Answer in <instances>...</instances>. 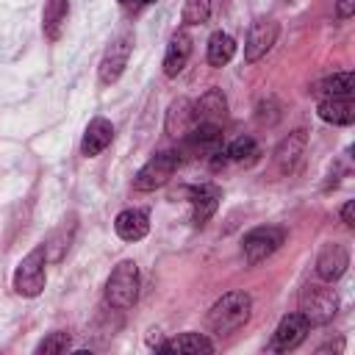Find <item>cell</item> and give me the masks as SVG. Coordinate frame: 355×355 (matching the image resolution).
Listing matches in <instances>:
<instances>
[{"label": "cell", "instance_id": "1", "mask_svg": "<svg viewBox=\"0 0 355 355\" xmlns=\"http://www.w3.org/2000/svg\"><path fill=\"white\" fill-rule=\"evenodd\" d=\"M250 313H252L250 294L247 291H227L211 305L205 324L214 336H230L250 322Z\"/></svg>", "mask_w": 355, "mask_h": 355}, {"label": "cell", "instance_id": "2", "mask_svg": "<svg viewBox=\"0 0 355 355\" xmlns=\"http://www.w3.org/2000/svg\"><path fill=\"white\" fill-rule=\"evenodd\" d=\"M139 297V266L133 261H119L105 280V302L116 311H125Z\"/></svg>", "mask_w": 355, "mask_h": 355}, {"label": "cell", "instance_id": "3", "mask_svg": "<svg viewBox=\"0 0 355 355\" xmlns=\"http://www.w3.org/2000/svg\"><path fill=\"white\" fill-rule=\"evenodd\" d=\"M338 311V297L336 291L322 280V283H308L300 294V313L311 324H327Z\"/></svg>", "mask_w": 355, "mask_h": 355}, {"label": "cell", "instance_id": "4", "mask_svg": "<svg viewBox=\"0 0 355 355\" xmlns=\"http://www.w3.org/2000/svg\"><path fill=\"white\" fill-rule=\"evenodd\" d=\"M44 263H47L44 244H42V247H33V250L19 261V266L14 269V291H17L19 297H39V294L44 291V283H47Z\"/></svg>", "mask_w": 355, "mask_h": 355}, {"label": "cell", "instance_id": "5", "mask_svg": "<svg viewBox=\"0 0 355 355\" xmlns=\"http://www.w3.org/2000/svg\"><path fill=\"white\" fill-rule=\"evenodd\" d=\"M180 164V153L178 150H164V153H155L133 178V189L136 191H155L161 189L178 169Z\"/></svg>", "mask_w": 355, "mask_h": 355}, {"label": "cell", "instance_id": "6", "mask_svg": "<svg viewBox=\"0 0 355 355\" xmlns=\"http://www.w3.org/2000/svg\"><path fill=\"white\" fill-rule=\"evenodd\" d=\"M286 241V233L283 227H275V225H261V227H252L244 241H241V250H244V261L250 266L266 261L272 252L280 250V244Z\"/></svg>", "mask_w": 355, "mask_h": 355}, {"label": "cell", "instance_id": "7", "mask_svg": "<svg viewBox=\"0 0 355 355\" xmlns=\"http://www.w3.org/2000/svg\"><path fill=\"white\" fill-rule=\"evenodd\" d=\"M130 50H133V33L130 31H122L108 47H105V55L100 61V83H116L119 75L125 72L128 67V58H130Z\"/></svg>", "mask_w": 355, "mask_h": 355}, {"label": "cell", "instance_id": "8", "mask_svg": "<svg viewBox=\"0 0 355 355\" xmlns=\"http://www.w3.org/2000/svg\"><path fill=\"white\" fill-rule=\"evenodd\" d=\"M311 333V322L297 311V313H288L280 319V324L275 327L272 333V341L266 344L269 352H288V349H297L305 336Z\"/></svg>", "mask_w": 355, "mask_h": 355}, {"label": "cell", "instance_id": "9", "mask_svg": "<svg viewBox=\"0 0 355 355\" xmlns=\"http://www.w3.org/2000/svg\"><path fill=\"white\" fill-rule=\"evenodd\" d=\"M277 33H280V28L275 19H255L250 25V33L244 42V61L255 64L258 58H263L272 50V44L277 42Z\"/></svg>", "mask_w": 355, "mask_h": 355}, {"label": "cell", "instance_id": "10", "mask_svg": "<svg viewBox=\"0 0 355 355\" xmlns=\"http://www.w3.org/2000/svg\"><path fill=\"white\" fill-rule=\"evenodd\" d=\"M347 266H349V252H347L344 244H333L330 241V244H324L319 250V258H316V275H319V280L333 283V280H338L347 272Z\"/></svg>", "mask_w": 355, "mask_h": 355}, {"label": "cell", "instance_id": "11", "mask_svg": "<svg viewBox=\"0 0 355 355\" xmlns=\"http://www.w3.org/2000/svg\"><path fill=\"white\" fill-rule=\"evenodd\" d=\"M305 144H308V136L305 130H291L277 147H275V166L280 175H291L297 166H300V158L305 153Z\"/></svg>", "mask_w": 355, "mask_h": 355}, {"label": "cell", "instance_id": "12", "mask_svg": "<svg viewBox=\"0 0 355 355\" xmlns=\"http://www.w3.org/2000/svg\"><path fill=\"white\" fill-rule=\"evenodd\" d=\"M189 55H191V36L186 31H175L169 44H166V53H164V75L166 78L180 75Z\"/></svg>", "mask_w": 355, "mask_h": 355}, {"label": "cell", "instance_id": "13", "mask_svg": "<svg viewBox=\"0 0 355 355\" xmlns=\"http://www.w3.org/2000/svg\"><path fill=\"white\" fill-rule=\"evenodd\" d=\"M194 119L222 128V122L227 119V100H225L222 89H208V92L194 103Z\"/></svg>", "mask_w": 355, "mask_h": 355}, {"label": "cell", "instance_id": "14", "mask_svg": "<svg viewBox=\"0 0 355 355\" xmlns=\"http://www.w3.org/2000/svg\"><path fill=\"white\" fill-rule=\"evenodd\" d=\"M114 141V125L103 116H94L89 125H86V133H83V141H80V153L86 158H94L100 155L108 144Z\"/></svg>", "mask_w": 355, "mask_h": 355}, {"label": "cell", "instance_id": "15", "mask_svg": "<svg viewBox=\"0 0 355 355\" xmlns=\"http://www.w3.org/2000/svg\"><path fill=\"white\" fill-rule=\"evenodd\" d=\"M219 200H222V191L214 183H202V186L191 189V219H194V225H205L216 214Z\"/></svg>", "mask_w": 355, "mask_h": 355}, {"label": "cell", "instance_id": "16", "mask_svg": "<svg viewBox=\"0 0 355 355\" xmlns=\"http://www.w3.org/2000/svg\"><path fill=\"white\" fill-rule=\"evenodd\" d=\"M114 230H116V236L125 239V241H139V239L147 236V230H150V219H147V214L139 211V208H125V211L116 214V219H114Z\"/></svg>", "mask_w": 355, "mask_h": 355}, {"label": "cell", "instance_id": "17", "mask_svg": "<svg viewBox=\"0 0 355 355\" xmlns=\"http://www.w3.org/2000/svg\"><path fill=\"white\" fill-rule=\"evenodd\" d=\"M155 352H178V355H205L214 352V344L202 333H183L172 341H161Z\"/></svg>", "mask_w": 355, "mask_h": 355}, {"label": "cell", "instance_id": "18", "mask_svg": "<svg viewBox=\"0 0 355 355\" xmlns=\"http://www.w3.org/2000/svg\"><path fill=\"white\" fill-rule=\"evenodd\" d=\"M316 111L330 125H352V119H355V103H352V97H322Z\"/></svg>", "mask_w": 355, "mask_h": 355}, {"label": "cell", "instance_id": "19", "mask_svg": "<svg viewBox=\"0 0 355 355\" xmlns=\"http://www.w3.org/2000/svg\"><path fill=\"white\" fill-rule=\"evenodd\" d=\"M194 122H197V119H194V103L186 100V97H178V100L169 105V111H166V133L183 139V136L191 130Z\"/></svg>", "mask_w": 355, "mask_h": 355}, {"label": "cell", "instance_id": "20", "mask_svg": "<svg viewBox=\"0 0 355 355\" xmlns=\"http://www.w3.org/2000/svg\"><path fill=\"white\" fill-rule=\"evenodd\" d=\"M355 92V75L352 72H336L324 80L316 83L313 94L322 100V97H352Z\"/></svg>", "mask_w": 355, "mask_h": 355}, {"label": "cell", "instance_id": "21", "mask_svg": "<svg viewBox=\"0 0 355 355\" xmlns=\"http://www.w3.org/2000/svg\"><path fill=\"white\" fill-rule=\"evenodd\" d=\"M69 14V3L67 0H44V11H42V28L47 39H58L64 22Z\"/></svg>", "mask_w": 355, "mask_h": 355}, {"label": "cell", "instance_id": "22", "mask_svg": "<svg viewBox=\"0 0 355 355\" xmlns=\"http://www.w3.org/2000/svg\"><path fill=\"white\" fill-rule=\"evenodd\" d=\"M233 55H236V39L225 31L211 33V39H208V64L211 67H225Z\"/></svg>", "mask_w": 355, "mask_h": 355}, {"label": "cell", "instance_id": "23", "mask_svg": "<svg viewBox=\"0 0 355 355\" xmlns=\"http://www.w3.org/2000/svg\"><path fill=\"white\" fill-rule=\"evenodd\" d=\"M69 344H72L69 333L55 330V333L44 336V338L36 344V352H39V355H61V352H67V349H69Z\"/></svg>", "mask_w": 355, "mask_h": 355}, {"label": "cell", "instance_id": "24", "mask_svg": "<svg viewBox=\"0 0 355 355\" xmlns=\"http://www.w3.org/2000/svg\"><path fill=\"white\" fill-rule=\"evenodd\" d=\"M211 14V0H186L183 3V22L186 25H202Z\"/></svg>", "mask_w": 355, "mask_h": 355}, {"label": "cell", "instance_id": "25", "mask_svg": "<svg viewBox=\"0 0 355 355\" xmlns=\"http://www.w3.org/2000/svg\"><path fill=\"white\" fill-rule=\"evenodd\" d=\"M255 153H258V144H255V139H252V136H239V139H233V141L227 144V150H225V155H227V158H233V161L252 158Z\"/></svg>", "mask_w": 355, "mask_h": 355}, {"label": "cell", "instance_id": "26", "mask_svg": "<svg viewBox=\"0 0 355 355\" xmlns=\"http://www.w3.org/2000/svg\"><path fill=\"white\" fill-rule=\"evenodd\" d=\"M352 11H355V0H338V3H336V14H338L341 19H349Z\"/></svg>", "mask_w": 355, "mask_h": 355}, {"label": "cell", "instance_id": "27", "mask_svg": "<svg viewBox=\"0 0 355 355\" xmlns=\"http://www.w3.org/2000/svg\"><path fill=\"white\" fill-rule=\"evenodd\" d=\"M352 211H355V202H352V200H347V202L341 205V219H344V225H347V227H355V216H352Z\"/></svg>", "mask_w": 355, "mask_h": 355}, {"label": "cell", "instance_id": "28", "mask_svg": "<svg viewBox=\"0 0 355 355\" xmlns=\"http://www.w3.org/2000/svg\"><path fill=\"white\" fill-rule=\"evenodd\" d=\"M119 6H122V11H128V14H136L141 6H144V0H116Z\"/></svg>", "mask_w": 355, "mask_h": 355}, {"label": "cell", "instance_id": "29", "mask_svg": "<svg viewBox=\"0 0 355 355\" xmlns=\"http://www.w3.org/2000/svg\"><path fill=\"white\" fill-rule=\"evenodd\" d=\"M144 3H155V0H144Z\"/></svg>", "mask_w": 355, "mask_h": 355}]
</instances>
